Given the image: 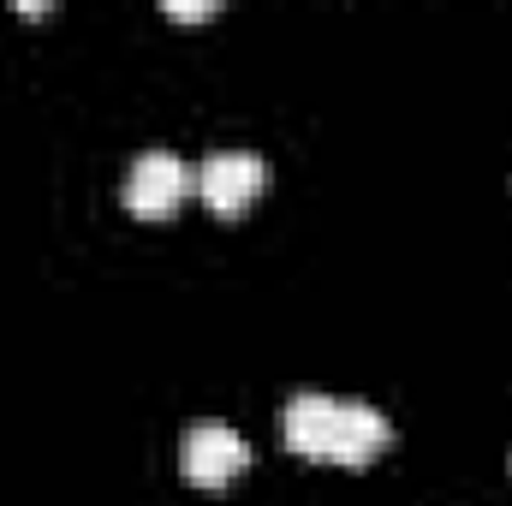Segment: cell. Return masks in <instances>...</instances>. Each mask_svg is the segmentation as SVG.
Here are the masks:
<instances>
[{
	"instance_id": "2",
	"label": "cell",
	"mask_w": 512,
	"mask_h": 506,
	"mask_svg": "<svg viewBox=\"0 0 512 506\" xmlns=\"http://www.w3.org/2000/svg\"><path fill=\"white\" fill-rule=\"evenodd\" d=\"M245 465H251V447H245V435H239L227 417H197V423H185V435H179V471H185L197 489H227Z\"/></svg>"
},
{
	"instance_id": "1",
	"label": "cell",
	"mask_w": 512,
	"mask_h": 506,
	"mask_svg": "<svg viewBox=\"0 0 512 506\" xmlns=\"http://www.w3.org/2000/svg\"><path fill=\"white\" fill-rule=\"evenodd\" d=\"M280 429H286V447L316 453V459H340V465H364L393 435L382 405L346 399V393H292L280 411Z\"/></svg>"
},
{
	"instance_id": "3",
	"label": "cell",
	"mask_w": 512,
	"mask_h": 506,
	"mask_svg": "<svg viewBox=\"0 0 512 506\" xmlns=\"http://www.w3.org/2000/svg\"><path fill=\"white\" fill-rule=\"evenodd\" d=\"M191 191V161L179 155V149H137L126 167V185H120V197H126L131 215H167L179 197Z\"/></svg>"
},
{
	"instance_id": "4",
	"label": "cell",
	"mask_w": 512,
	"mask_h": 506,
	"mask_svg": "<svg viewBox=\"0 0 512 506\" xmlns=\"http://www.w3.org/2000/svg\"><path fill=\"white\" fill-rule=\"evenodd\" d=\"M262 179H268V161H262L256 149H245V143H221V149H209L203 167H197V191H203L209 209H221V215H239L256 191H262Z\"/></svg>"
},
{
	"instance_id": "5",
	"label": "cell",
	"mask_w": 512,
	"mask_h": 506,
	"mask_svg": "<svg viewBox=\"0 0 512 506\" xmlns=\"http://www.w3.org/2000/svg\"><path fill=\"white\" fill-rule=\"evenodd\" d=\"M161 12H173V18H209V12H215V0H167Z\"/></svg>"
}]
</instances>
